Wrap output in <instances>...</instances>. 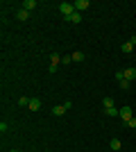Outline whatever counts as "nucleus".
Segmentation results:
<instances>
[{
    "instance_id": "obj_12",
    "label": "nucleus",
    "mask_w": 136,
    "mask_h": 152,
    "mask_svg": "<svg viewBox=\"0 0 136 152\" xmlns=\"http://www.w3.org/2000/svg\"><path fill=\"white\" fill-rule=\"evenodd\" d=\"M16 16H18V20H27V18H30V12H27V9H18Z\"/></svg>"
},
{
    "instance_id": "obj_15",
    "label": "nucleus",
    "mask_w": 136,
    "mask_h": 152,
    "mask_svg": "<svg viewBox=\"0 0 136 152\" xmlns=\"http://www.w3.org/2000/svg\"><path fill=\"white\" fill-rule=\"evenodd\" d=\"M118 86H120V89H129V80H120V82H118Z\"/></svg>"
},
{
    "instance_id": "obj_7",
    "label": "nucleus",
    "mask_w": 136,
    "mask_h": 152,
    "mask_svg": "<svg viewBox=\"0 0 136 152\" xmlns=\"http://www.w3.org/2000/svg\"><path fill=\"white\" fill-rule=\"evenodd\" d=\"M66 111H68V109H66L64 104H55V107H52V114H55V116H64Z\"/></svg>"
},
{
    "instance_id": "obj_3",
    "label": "nucleus",
    "mask_w": 136,
    "mask_h": 152,
    "mask_svg": "<svg viewBox=\"0 0 136 152\" xmlns=\"http://www.w3.org/2000/svg\"><path fill=\"white\" fill-rule=\"evenodd\" d=\"M73 5H75V12H79V14H82V12H86V9L91 7V2H89V0H75Z\"/></svg>"
},
{
    "instance_id": "obj_18",
    "label": "nucleus",
    "mask_w": 136,
    "mask_h": 152,
    "mask_svg": "<svg viewBox=\"0 0 136 152\" xmlns=\"http://www.w3.org/2000/svg\"><path fill=\"white\" fill-rule=\"evenodd\" d=\"M18 104H20V107H27V104H30V98H20Z\"/></svg>"
},
{
    "instance_id": "obj_4",
    "label": "nucleus",
    "mask_w": 136,
    "mask_h": 152,
    "mask_svg": "<svg viewBox=\"0 0 136 152\" xmlns=\"http://www.w3.org/2000/svg\"><path fill=\"white\" fill-rule=\"evenodd\" d=\"M120 118H123L125 123L134 118V114H132V107H129V104H127V107H120Z\"/></svg>"
},
{
    "instance_id": "obj_16",
    "label": "nucleus",
    "mask_w": 136,
    "mask_h": 152,
    "mask_svg": "<svg viewBox=\"0 0 136 152\" xmlns=\"http://www.w3.org/2000/svg\"><path fill=\"white\" fill-rule=\"evenodd\" d=\"M102 104H104V109H107V107H113V98H104Z\"/></svg>"
},
{
    "instance_id": "obj_14",
    "label": "nucleus",
    "mask_w": 136,
    "mask_h": 152,
    "mask_svg": "<svg viewBox=\"0 0 136 152\" xmlns=\"http://www.w3.org/2000/svg\"><path fill=\"white\" fill-rule=\"evenodd\" d=\"M50 64H52V66H57V64H61V57H59L57 52H52V55H50Z\"/></svg>"
},
{
    "instance_id": "obj_10",
    "label": "nucleus",
    "mask_w": 136,
    "mask_h": 152,
    "mask_svg": "<svg viewBox=\"0 0 136 152\" xmlns=\"http://www.w3.org/2000/svg\"><path fill=\"white\" fill-rule=\"evenodd\" d=\"M23 9H27V12L36 9V0H25V2H23Z\"/></svg>"
},
{
    "instance_id": "obj_11",
    "label": "nucleus",
    "mask_w": 136,
    "mask_h": 152,
    "mask_svg": "<svg viewBox=\"0 0 136 152\" xmlns=\"http://www.w3.org/2000/svg\"><path fill=\"white\" fill-rule=\"evenodd\" d=\"M104 116H120V109H116V107H107V109H104Z\"/></svg>"
},
{
    "instance_id": "obj_8",
    "label": "nucleus",
    "mask_w": 136,
    "mask_h": 152,
    "mask_svg": "<svg viewBox=\"0 0 136 152\" xmlns=\"http://www.w3.org/2000/svg\"><path fill=\"white\" fill-rule=\"evenodd\" d=\"M109 148H111V152H118V150H120V148H123V143H120V139H111Z\"/></svg>"
},
{
    "instance_id": "obj_2",
    "label": "nucleus",
    "mask_w": 136,
    "mask_h": 152,
    "mask_svg": "<svg viewBox=\"0 0 136 152\" xmlns=\"http://www.w3.org/2000/svg\"><path fill=\"white\" fill-rule=\"evenodd\" d=\"M134 48H136V34L129 39V41H127V43H123V45H120V50H123L125 55H129V52L134 50Z\"/></svg>"
},
{
    "instance_id": "obj_1",
    "label": "nucleus",
    "mask_w": 136,
    "mask_h": 152,
    "mask_svg": "<svg viewBox=\"0 0 136 152\" xmlns=\"http://www.w3.org/2000/svg\"><path fill=\"white\" fill-rule=\"evenodd\" d=\"M59 12H61L64 18H68V16L75 14V5H73V2H61V5H59Z\"/></svg>"
},
{
    "instance_id": "obj_19",
    "label": "nucleus",
    "mask_w": 136,
    "mask_h": 152,
    "mask_svg": "<svg viewBox=\"0 0 136 152\" xmlns=\"http://www.w3.org/2000/svg\"><path fill=\"white\" fill-rule=\"evenodd\" d=\"M61 64H73V57H71V55H66V57H61Z\"/></svg>"
},
{
    "instance_id": "obj_6",
    "label": "nucleus",
    "mask_w": 136,
    "mask_h": 152,
    "mask_svg": "<svg viewBox=\"0 0 136 152\" xmlns=\"http://www.w3.org/2000/svg\"><path fill=\"white\" fill-rule=\"evenodd\" d=\"M66 20H68V23H75V25H79V23H82V14H79V12H75L73 16H68Z\"/></svg>"
},
{
    "instance_id": "obj_9",
    "label": "nucleus",
    "mask_w": 136,
    "mask_h": 152,
    "mask_svg": "<svg viewBox=\"0 0 136 152\" xmlns=\"http://www.w3.org/2000/svg\"><path fill=\"white\" fill-rule=\"evenodd\" d=\"M123 75H125V80H136V68H125Z\"/></svg>"
},
{
    "instance_id": "obj_5",
    "label": "nucleus",
    "mask_w": 136,
    "mask_h": 152,
    "mask_svg": "<svg viewBox=\"0 0 136 152\" xmlns=\"http://www.w3.org/2000/svg\"><path fill=\"white\" fill-rule=\"evenodd\" d=\"M27 109H30V111H39V109H41V100H39V98H30Z\"/></svg>"
},
{
    "instance_id": "obj_20",
    "label": "nucleus",
    "mask_w": 136,
    "mask_h": 152,
    "mask_svg": "<svg viewBox=\"0 0 136 152\" xmlns=\"http://www.w3.org/2000/svg\"><path fill=\"white\" fill-rule=\"evenodd\" d=\"M9 152H18V150H9Z\"/></svg>"
},
{
    "instance_id": "obj_13",
    "label": "nucleus",
    "mask_w": 136,
    "mask_h": 152,
    "mask_svg": "<svg viewBox=\"0 0 136 152\" xmlns=\"http://www.w3.org/2000/svg\"><path fill=\"white\" fill-rule=\"evenodd\" d=\"M71 57H73V61H84V52L75 50V52H73V55H71Z\"/></svg>"
},
{
    "instance_id": "obj_17",
    "label": "nucleus",
    "mask_w": 136,
    "mask_h": 152,
    "mask_svg": "<svg viewBox=\"0 0 136 152\" xmlns=\"http://www.w3.org/2000/svg\"><path fill=\"white\" fill-rule=\"evenodd\" d=\"M127 127H129V129H136V116L132 118V121H127Z\"/></svg>"
}]
</instances>
